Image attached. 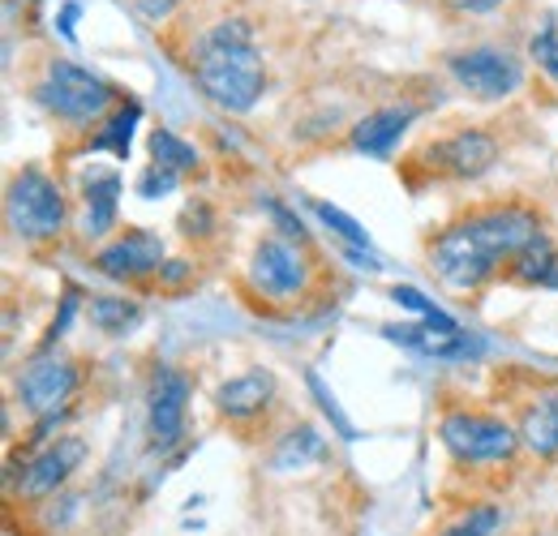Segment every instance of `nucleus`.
I'll list each match as a JSON object with an SVG mask.
<instances>
[{
    "mask_svg": "<svg viewBox=\"0 0 558 536\" xmlns=\"http://www.w3.org/2000/svg\"><path fill=\"white\" fill-rule=\"evenodd\" d=\"M323 455V438L310 429V425H296L283 442H279L276 468H301L305 460H318Z\"/></svg>",
    "mask_w": 558,
    "mask_h": 536,
    "instance_id": "obj_24",
    "label": "nucleus"
},
{
    "mask_svg": "<svg viewBox=\"0 0 558 536\" xmlns=\"http://www.w3.org/2000/svg\"><path fill=\"white\" fill-rule=\"evenodd\" d=\"M391 301L400 305V309H413L425 327H438V331H460V322L451 318V314H442L425 292H417V288H409V283H396L391 288Z\"/></svg>",
    "mask_w": 558,
    "mask_h": 536,
    "instance_id": "obj_23",
    "label": "nucleus"
},
{
    "mask_svg": "<svg viewBox=\"0 0 558 536\" xmlns=\"http://www.w3.org/2000/svg\"><path fill=\"white\" fill-rule=\"evenodd\" d=\"M77 387H82L77 361L65 356V352H57V348H39V352L22 365V374H17V403H22L35 421L61 416L65 403L77 395Z\"/></svg>",
    "mask_w": 558,
    "mask_h": 536,
    "instance_id": "obj_6",
    "label": "nucleus"
},
{
    "mask_svg": "<svg viewBox=\"0 0 558 536\" xmlns=\"http://www.w3.org/2000/svg\"><path fill=\"white\" fill-rule=\"evenodd\" d=\"M121 172L117 168H90L82 176V236L86 241H104L108 232H117V219H121Z\"/></svg>",
    "mask_w": 558,
    "mask_h": 536,
    "instance_id": "obj_15",
    "label": "nucleus"
},
{
    "mask_svg": "<svg viewBox=\"0 0 558 536\" xmlns=\"http://www.w3.org/2000/svg\"><path fill=\"white\" fill-rule=\"evenodd\" d=\"M447 73L456 77L460 90H469L473 99L482 103H494V99H507L520 90L524 82V61L507 48H464V52H451L447 57Z\"/></svg>",
    "mask_w": 558,
    "mask_h": 536,
    "instance_id": "obj_10",
    "label": "nucleus"
},
{
    "mask_svg": "<svg viewBox=\"0 0 558 536\" xmlns=\"http://www.w3.org/2000/svg\"><path fill=\"white\" fill-rule=\"evenodd\" d=\"M146 150H150V163H159V168H168V172H177V176H185V172H194V168L203 163V155H198L194 142H185V137L163 130V125L150 130Z\"/></svg>",
    "mask_w": 558,
    "mask_h": 536,
    "instance_id": "obj_20",
    "label": "nucleus"
},
{
    "mask_svg": "<svg viewBox=\"0 0 558 536\" xmlns=\"http://www.w3.org/2000/svg\"><path fill=\"white\" fill-rule=\"evenodd\" d=\"M314 215H318L344 245H352V249H369V232L352 219L349 210H340V206H331V202H314Z\"/></svg>",
    "mask_w": 558,
    "mask_h": 536,
    "instance_id": "obj_25",
    "label": "nucleus"
},
{
    "mask_svg": "<svg viewBox=\"0 0 558 536\" xmlns=\"http://www.w3.org/2000/svg\"><path fill=\"white\" fill-rule=\"evenodd\" d=\"M498 137L477 125H460L451 134L434 137L421 146V168L429 176H442V181H477L486 176L489 168L498 163Z\"/></svg>",
    "mask_w": 558,
    "mask_h": 536,
    "instance_id": "obj_8",
    "label": "nucleus"
},
{
    "mask_svg": "<svg viewBox=\"0 0 558 536\" xmlns=\"http://www.w3.org/2000/svg\"><path fill=\"white\" fill-rule=\"evenodd\" d=\"M276 395H279L276 374H271L267 365H254V369L228 378V382L215 391V412H219L228 425H250V421H258V416L271 412Z\"/></svg>",
    "mask_w": 558,
    "mask_h": 536,
    "instance_id": "obj_13",
    "label": "nucleus"
},
{
    "mask_svg": "<svg viewBox=\"0 0 558 536\" xmlns=\"http://www.w3.org/2000/svg\"><path fill=\"white\" fill-rule=\"evenodd\" d=\"M90 267L112 283H142L163 270V241L150 228H125L121 236L95 249Z\"/></svg>",
    "mask_w": 558,
    "mask_h": 536,
    "instance_id": "obj_12",
    "label": "nucleus"
},
{
    "mask_svg": "<svg viewBox=\"0 0 558 536\" xmlns=\"http://www.w3.org/2000/svg\"><path fill=\"white\" fill-rule=\"evenodd\" d=\"M86 314H90V327H95L99 336H112V339L134 331L142 322L138 301H130V296H90Z\"/></svg>",
    "mask_w": 558,
    "mask_h": 536,
    "instance_id": "obj_21",
    "label": "nucleus"
},
{
    "mask_svg": "<svg viewBox=\"0 0 558 536\" xmlns=\"http://www.w3.org/2000/svg\"><path fill=\"white\" fill-rule=\"evenodd\" d=\"M142 121V103L138 99H125V103H117L112 112H108V121L95 130V134L86 137V150H108L112 159H130V142H134V130H138Z\"/></svg>",
    "mask_w": 558,
    "mask_h": 536,
    "instance_id": "obj_18",
    "label": "nucleus"
},
{
    "mask_svg": "<svg viewBox=\"0 0 558 536\" xmlns=\"http://www.w3.org/2000/svg\"><path fill=\"white\" fill-rule=\"evenodd\" d=\"M498 528H502V507L477 502L464 515H456L447 528H438V536H494Z\"/></svg>",
    "mask_w": 558,
    "mask_h": 536,
    "instance_id": "obj_22",
    "label": "nucleus"
},
{
    "mask_svg": "<svg viewBox=\"0 0 558 536\" xmlns=\"http://www.w3.org/2000/svg\"><path fill=\"white\" fill-rule=\"evenodd\" d=\"M4 223L22 245H48L70 223V198L57 176L26 163L4 185Z\"/></svg>",
    "mask_w": 558,
    "mask_h": 536,
    "instance_id": "obj_4",
    "label": "nucleus"
},
{
    "mask_svg": "<svg viewBox=\"0 0 558 536\" xmlns=\"http://www.w3.org/2000/svg\"><path fill=\"white\" fill-rule=\"evenodd\" d=\"M86 455H90V447H86V438H77V434H61V438H48L17 476H9V494L17 498V502H48V498H57L65 485L73 480V472L86 464Z\"/></svg>",
    "mask_w": 558,
    "mask_h": 536,
    "instance_id": "obj_7",
    "label": "nucleus"
},
{
    "mask_svg": "<svg viewBox=\"0 0 558 536\" xmlns=\"http://www.w3.org/2000/svg\"><path fill=\"white\" fill-rule=\"evenodd\" d=\"M305 382H310V391L318 395V403H323V412H327V416L336 421V429H340L344 438H356V429H352V425H349V416L340 412V403H336V395H327V387H323V378H318V374H310Z\"/></svg>",
    "mask_w": 558,
    "mask_h": 536,
    "instance_id": "obj_29",
    "label": "nucleus"
},
{
    "mask_svg": "<svg viewBox=\"0 0 558 536\" xmlns=\"http://www.w3.org/2000/svg\"><path fill=\"white\" fill-rule=\"evenodd\" d=\"M417 117H421L417 103H387V108H374V112H365L349 130V146L356 155H369V159H391V150L400 146V137L413 130Z\"/></svg>",
    "mask_w": 558,
    "mask_h": 536,
    "instance_id": "obj_14",
    "label": "nucleus"
},
{
    "mask_svg": "<svg viewBox=\"0 0 558 536\" xmlns=\"http://www.w3.org/2000/svg\"><path fill=\"white\" fill-rule=\"evenodd\" d=\"M507 275L515 279V283H529V288H558V254L555 245H550V236H537L511 267Z\"/></svg>",
    "mask_w": 558,
    "mask_h": 536,
    "instance_id": "obj_19",
    "label": "nucleus"
},
{
    "mask_svg": "<svg viewBox=\"0 0 558 536\" xmlns=\"http://www.w3.org/2000/svg\"><path fill=\"white\" fill-rule=\"evenodd\" d=\"M177 185H181V176H177V172H168V168H159V163H146L134 190H138V198L155 202V198H168Z\"/></svg>",
    "mask_w": 558,
    "mask_h": 536,
    "instance_id": "obj_27",
    "label": "nucleus"
},
{
    "mask_svg": "<svg viewBox=\"0 0 558 536\" xmlns=\"http://www.w3.org/2000/svg\"><path fill=\"white\" fill-rule=\"evenodd\" d=\"M515 429H520V442L537 460H558V391H546L533 403H524Z\"/></svg>",
    "mask_w": 558,
    "mask_h": 536,
    "instance_id": "obj_16",
    "label": "nucleus"
},
{
    "mask_svg": "<svg viewBox=\"0 0 558 536\" xmlns=\"http://www.w3.org/2000/svg\"><path fill=\"white\" fill-rule=\"evenodd\" d=\"M267 210H271V223H276V232L283 241H292V245H310V232H305V223L283 206V202L267 198Z\"/></svg>",
    "mask_w": 558,
    "mask_h": 536,
    "instance_id": "obj_28",
    "label": "nucleus"
},
{
    "mask_svg": "<svg viewBox=\"0 0 558 536\" xmlns=\"http://www.w3.org/2000/svg\"><path fill=\"white\" fill-rule=\"evenodd\" d=\"M130 4H134V13H138L142 22H150V26H163L181 9V0H130Z\"/></svg>",
    "mask_w": 558,
    "mask_h": 536,
    "instance_id": "obj_30",
    "label": "nucleus"
},
{
    "mask_svg": "<svg viewBox=\"0 0 558 536\" xmlns=\"http://www.w3.org/2000/svg\"><path fill=\"white\" fill-rule=\"evenodd\" d=\"M185 275H190V263H163V270H159L163 283H181Z\"/></svg>",
    "mask_w": 558,
    "mask_h": 536,
    "instance_id": "obj_32",
    "label": "nucleus"
},
{
    "mask_svg": "<svg viewBox=\"0 0 558 536\" xmlns=\"http://www.w3.org/2000/svg\"><path fill=\"white\" fill-rule=\"evenodd\" d=\"M250 288L258 292V296H267V301H279V305H288V301H301L305 292H310V258H305V245H292V241H283V236H263L258 245H254V254H250Z\"/></svg>",
    "mask_w": 558,
    "mask_h": 536,
    "instance_id": "obj_9",
    "label": "nucleus"
},
{
    "mask_svg": "<svg viewBox=\"0 0 558 536\" xmlns=\"http://www.w3.org/2000/svg\"><path fill=\"white\" fill-rule=\"evenodd\" d=\"M73 17H77V4H65V13H61V31L73 35Z\"/></svg>",
    "mask_w": 558,
    "mask_h": 536,
    "instance_id": "obj_33",
    "label": "nucleus"
},
{
    "mask_svg": "<svg viewBox=\"0 0 558 536\" xmlns=\"http://www.w3.org/2000/svg\"><path fill=\"white\" fill-rule=\"evenodd\" d=\"M383 336L391 339V343H404V348H413V352H421V356H469L473 352V343H469V336L464 331H438V327H383Z\"/></svg>",
    "mask_w": 558,
    "mask_h": 536,
    "instance_id": "obj_17",
    "label": "nucleus"
},
{
    "mask_svg": "<svg viewBox=\"0 0 558 536\" xmlns=\"http://www.w3.org/2000/svg\"><path fill=\"white\" fill-rule=\"evenodd\" d=\"M190 73L215 108L245 117L267 90V61L258 35L245 17H223L207 26L190 48Z\"/></svg>",
    "mask_w": 558,
    "mask_h": 536,
    "instance_id": "obj_2",
    "label": "nucleus"
},
{
    "mask_svg": "<svg viewBox=\"0 0 558 536\" xmlns=\"http://www.w3.org/2000/svg\"><path fill=\"white\" fill-rule=\"evenodd\" d=\"M460 13H494V9H502L507 0H451Z\"/></svg>",
    "mask_w": 558,
    "mask_h": 536,
    "instance_id": "obj_31",
    "label": "nucleus"
},
{
    "mask_svg": "<svg viewBox=\"0 0 558 536\" xmlns=\"http://www.w3.org/2000/svg\"><path fill=\"white\" fill-rule=\"evenodd\" d=\"M194 382L177 365H159L146 382V429H150V451H172L185 438Z\"/></svg>",
    "mask_w": 558,
    "mask_h": 536,
    "instance_id": "obj_11",
    "label": "nucleus"
},
{
    "mask_svg": "<svg viewBox=\"0 0 558 536\" xmlns=\"http://www.w3.org/2000/svg\"><path fill=\"white\" fill-rule=\"evenodd\" d=\"M537 236H546L537 210L507 202V206H482L447 223L425 254H429V270L451 292H477L498 270L511 267Z\"/></svg>",
    "mask_w": 558,
    "mask_h": 536,
    "instance_id": "obj_1",
    "label": "nucleus"
},
{
    "mask_svg": "<svg viewBox=\"0 0 558 536\" xmlns=\"http://www.w3.org/2000/svg\"><path fill=\"white\" fill-rule=\"evenodd\" d=\"M529 57H533V65L542 69L558 86V26H542V31L529 39Z\"/></svg>",
    "mask_w": 558,
    "mask_h": 536,
    "instance_id": "obj_26",
    "label": "nucleus"
},
{
    "mask_svg": "<svg viewBox=\"0 0 558 536\" xmlns=\"http://www.w3.org/2000/svg\"><path fill=\"white\" fill-rule=\"evenodd\" d=\"M31 99L61 125H73V130H86V125H104L108 112L117 108V90L90 73V69L73 65L65 57L48 61L39 82L31 86Z\"/></svg>",
    "mask_w": 558,
    "mask_h": 536,
    "instance_id": "obj_3",
    "label": "nucleus"
},
{
    "mask_svg": "<svg viewBox=\"0 0 558 536\" xmlns=\"http://www.w3.org/2000/svg\"><path fill=\"white\" fill-rule=\"evenodd\" d=\"M438 442L460 468H502L520 455V429L494 412L477 407H447L438 416Z\"/></svg>",
    "mask_w": 558,
    "mask_h": 536,
    "instance_id": "obj_5",
    "label": "nucleus"
}]
</instances>
